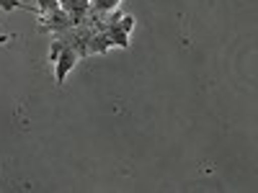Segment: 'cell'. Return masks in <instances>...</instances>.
Returning <instances> with one entry per match:
<instances>
[{"label":"cell","mask_w":258,"mask_h":193,"mask_svg":"<svg viewBox=\"0 0 258 193\" xmlns=\"http://www.w3.org/2000/svg\"><path fill=\"white\" fill-rule=\"evenodd\" d=\"M39 13H36V26L41 34H62L73 26V18L70 13L59 6V0H36Z\"/></svg>","instance_id":"1"},{"label":"cell","mask_w":258,"mask_h":193,"mask_svg":"<svg viewBox=\"0 0 258 193\" xmlns=\"http://www.w3.org/2000/svg\"><path fill=\"white\" fill-rule=\"evenodd\" d=\"M119 8H121V0H91V11H88V16H93L98 24L103 26L109 18H114L116 13H119Z\"/></svg>","instance_id":"3"},{"label":"cell","mask_w":258,"mask_h":193,"mask_svg":"<svg viewBox=\"0 0 258 193\" xmlns=\"http://www.w3.org/2000/svg\"><path fill=\"white\" fill-rule=\"evenodd\" d=\"M18 8L21 11H31L26 3H21V0H0V11H8L11 13V11H18Z\"/></svg>","instance_id":"5"},{"label":"cell","mask_w":258,"mask_h":193,"mask_svg":"<svg viewBox=\"0 0 258 193\" xmlns=\"http://www.w3.org/2000/svg\"><path fill=\"white\" fill-rule=\"evenodd\" d=\"M101 31L106 34V39L111 41V47L126 49L129 47V36L135 31V16L132 13H116L114 18H109L101 26Z\"/></svg>","instance_id":"2"},{"label":"cell","mask_w":258,"mask_h":193,"mask_svg":"<svg viewBox=\"0 0 258 193\" xmlns=\"http://www.w3.org/2000/svg\"><path fill=\"white\" fill-rule=\"evenodd\" d=\"M59 6L70 13L73 18V26L83 24L88 18V11H91V0H59Z\"/></svg>","instance_id":"4"}]
</instances>
